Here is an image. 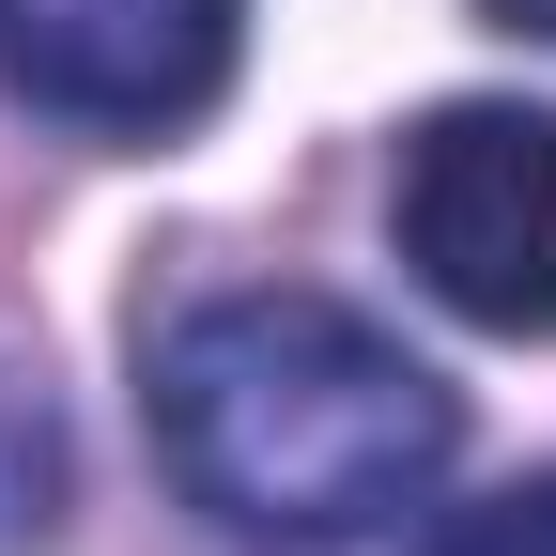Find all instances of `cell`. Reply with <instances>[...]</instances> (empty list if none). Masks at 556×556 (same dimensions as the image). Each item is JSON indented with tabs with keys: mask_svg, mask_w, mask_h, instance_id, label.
Listing matches in <instances>:
<instances>
[{
	"mask_svg": "<svg viewBox=\"0 0 556 556\" xmlns=\"http://www.w3.org/2000/svg\"><path fill=\"white\" fill-rule=\"evenodd\" d=\"M155 464L186 479V510H217L232 541H371L448 479L464 402L402 356L371 309L309 294V278H248V294H201L155 371Z\"/></svg>",
	"mask_w": 556,
	"mask_h": 556,
	"instance_id": "6da1fadb",
	"label": "cell"
},
{
	"mask_svg": "<svg viewBox=\"0 0 556 556\" xmlns=\"http://www.w3.org/2000/svg\"><path fill=\"white\" fill-rule=\"evenodd\" d=\"M387 232L433 309L495 325V340H556V109L448 93L387 170Z\"/></svg>",
	"mask_w": 556,
	"mask_h": 556,
	"instance_id": "7a4b0ae2",
	"label": "cell"
},
{
	"mask_svg": "<svg viewBox=\"0 0 556 556\" xmlns=\"http://www.w3.org/2000/svg\"><path fill=\"white\" fill-rule=\"evenodd\" d=\"M248 0H0V78L78 139H186L232 93Z\"/></svg>",
	"mask_w": 556,
	"mask_h": 556,
	"instance_id": "3957f363",
	"label": "cell"
},
{
	"mask_svg": "<svg viewBox=\"0 0 556 556\" xmlns=\"http://www.w3.org/2000/svg\"><path fill=\"white\" fill-rule=\"evenodd\" d=\"M47 510H62V433H47V402L0 371V556L47 541Z\"/></svg>",
	"mask_w": 556,
	"mask_h": 556,
	"instance_id": "277c9868",
	"label": "cell"
},
{
	"mask_svg": "<svg viewBox=\"0 0 556 556\" xmlns=\"http://www.w3.org/2000/svg\"><path fill=\"white\" fill-rule=\"evenodd\" d=\"M417 556H556V464L510 479V495H479V510H448Z\"/></svg>",
	"mask_w": 556,
	"mask_h": 556,
	"instance_id": "5b68a950",
	"label": "cell"
},
{
	"mask_svg": "<svg viewBox=\"0 0 556 556\" xmlns=\"http://www.w3.org/2000/svg\"><path fill=\"white\" fill-rule=\"evenodd\" d=\"M479 16H495V31H541V47H556V0H479Z\"/></svg>",
	"mask_w": 556,
	"mask_h": 556,
	"instance_id": "8992f818",
	"label": "cell"
}]
</instances>
